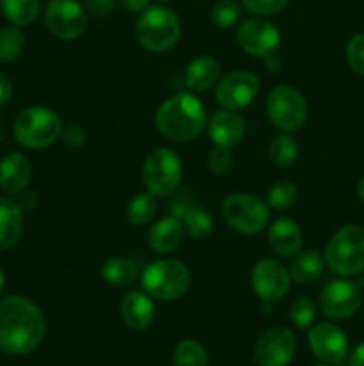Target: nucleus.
Instances as JSON below:
<instances>
[{"label":"nucleus","instance_id":"nucleus-1","mask_svg":"<svg viewBox=\"0 0 364 366\" xmlns=\"http://www.w3.org/2000/svg\"><path fill=\"white\" fill-rule=\"evenodd\" d=\"M45 332V317L32 300L20 295L0 300V350L24 356L38 349Z\"/></svg>","mask_w":364,"mask_h":366},{"label":"nucleus","instance_id":"nucleus-2","mask_svg":"<svg viewBox=\"0 0 364 366\" xmlns=\"http://www.w3.org/2000/svg\"><path fill=\"white\" fill-rule=\"evenodd\" d=\"M207 125L203 104L191 93H177L161 104L156 113V127L171 142H189Z\"/></svg>","mask_w":364,"mask_h":366},{"label":"nucleus","instance_id":"nucleus-3","mask_svg":"<svg viewBox=\"0 0 364 366\" xmlns=\"http://www.w3.org/2000/svg\"><path fill=\"white\" fill-rule=\"evenodd\" d=\"M134 34L139 45L148 52H166L173 49L181 38V21L168 7L148 6L139 13Z\"/></svg>","mask_w":364,"mask_h":366},{"label":"nucleus","instance_id":"nucleus-4","mask_svg":"<svg viewBox=\"0 0 364 366\" xmlns=\"http://www.w3.org/2000/svg\"><path fill=\"white\" fill-rule=\"evenodd\" d=\"M145 293L157 300H178L191 286V272L178 259H159L148 264L141 274Z\"/></svg>","mask_w":364,"mask_h":366},{"label":"nucleus","instance_id":"nucleus-5","mask_svg":"<svg viewBox=\"0 0 364 366\" xmlns=\"http://www.w3.org/2000/svg\"><path fill=\"white\" fill-rule=\"evenodd\" d=\"M325 263L332 272L350 277L364 272V229L345 225L325 247Z\"/></svg>","mask_w":364,"mask_h":366},{"label":"nucleus","instance_id":"nucleus-6","mask_svg":"<svg viewBox=\"0 0 364 366\" xmlns=\"http://www.w3.org/2000/svg\"><path fill=\"white\" fill-rule=\"evenodd\" d=\"M59 117L52 109L43 106H32L21 111L13 125L14 139L25 149H45L61 136Z\"/></svg>","mask_w":364,"mask_h":366},{"label":"nucleus","instance_id":"nucleus-7","mask_svg":"<svg viewBox=\"0 0 364 366\" xmlns=\"http://www.w3.org/2000/svg\"><path fill=\"white\" fill-rule=\"evenodd\" d=\"M221 217L228 227L241 234H257L270 220L266 200L250 193H231L221 202Z\"/></svg>","mask_w":364,"mask_h":366},{"label":"nucleus","instance_id":"nucleus-8","mask_svg":"<svg viewBox=\"0 0 364 366\" xmlns=\"http://www.w3.org/2000/svg\"><path fill=\"white\" fill-rule=\"evenodd\" d=\"M146 192L156 197H168L181 186L182 163L173 150L166 147L152 150L146 156L141 170Z\"/></svg>","mask_w":364,"mask_h":366},{"label":"nucleus","instance_id":"nucleus-9","mask_svg":"<svg viewBox=\"0 0 364 366\" xmlns=\"http://www.w3.org/2000/svg\"><path fill=\"white\" fill-rule=\"evenodd\" d=\"M266 114L282 132H295L305 124L307 102L293 86H277L266 97Z\"/></svg>","mask_w":364,"mask_h":366},{"label":"nucleus","instance_id":"nucleus-10","mask_svg":"<svg viewBox=\"0 0 364 366\" xmlns=\"http://www.w3.org/2000/svg\"><path fill=\"white\" fill-rule=\"evenodd\" d=\"M45 24L56 38L71 41L86 31L88 16L77 0H50L45 11Z\"/></svg>","mask_w":364,"mask_h":366},{"label":"nucleus","instance_id":"nucleus-11","mask_svg":"<svg viewBox=\"0 0 364 366\" xmlns=\"http://www.w3.org/2000/svg\"><path fill=\"white\" fill-rule=\"evenodd\" d=\"M296 352V338L291 329L275 325L264 331L253 349V360L259 366H285Z\"/></svg>","mask_w":364,"mask_h":366},{"label":"nucleus","instance_id":"nucleus-12","mask_svg":"<svg viewBox=\"0 0 364 366\" xmlns=\"http://www.w3.org/2000/svg\"><path fill=\"white\" fill-rule=\"evenodd\" d=\"M238 45L252 57H271L280 45V32L264 18H248L236 32Z\"/></svg>","mask_w":364,"mask_h":366},{"label":"nucleus","instance_id":"nucleus-13","mask_svg":"<svg viewBox=\"0 0 364 366\" xmlns=\"http://www.w3.org/2000/svg\"><path fill=\"white\" fill-rule=\"evenodd\" d=\"M363 302L360 288L346 279L330 281L320 295V307L323 315L330 320H346L359 310Z\"/></svg>","mask_w":364,"mask_h":366},{"label":"nucleus","instance_id":"nucleus-14","mask_svg":"<svg viewBox=\"0 0 364 366\" xmlns=\"http://www.w3.org/2000/svg\"><path fill=\"white\" fill-rule=\"evenodd\" d=\"M259 93V79L245 70H236L216 82V100L223 109L239 111L250 106Z\"/></svg>","mask_w":364,"mask_h":366},{"label":"nucleus","instance_id":"nucleus-15","mask_svg":"<svg viewBox=\"0 0 364 366\" xmlns=\"http://www.w3.org/2000/svg\"><path fill=\"white\" fill-rule=\"evenodd\" d=\"M291 286V275L285 267L275 259H261L252 270V288L263 302L280 300Z\"/></svg>","mask_w":364,"mask_h":366},{"label":"nucleus","instance_id":"nucleus-16","mask_svg":"<svg viewBox=\"0 0 364 366\" xmlns=\"http://www.w3.org/2000/svg\"><path fill=\"white\" fill-rule=\"evenodd\" d=\"M307 342L314 356L327 365L339 363L348 352V340L345 332L334 324L314 325L309 331Z\"/></svg>","mask_w":364,"mask_h":366},{"label":"nucleus","instance_id":"nucleus-17","mask_svg":"<svg viewBox=\"0 0 364 366\" xmlns=\"http://www.w3.org/2000/svg\"><path fill=\"white\" fill-rule=\"evenodd\" d=\"M209 138L216 147H225V149H234L245 139L246 134V122L236 111L221 109L211 117L209 124Z\"/></svg>","mask_w":364,"mask_h":366},{"label":"nucleus","instance_id":"nucleus-18","mask_svg":"<svg viewBox=\"0 0 364 366\" xmlns=\"http://www.w3.org/2000/svg\"><path fill=\"white\" fill-rule=\"evenodd\" d=\"M32 177V164L21 152H11L0 161V188L7 195H18L29 186Z\"/></svg>","mask_w":364,"mask_h":366},{"label":"nucleus","instance_id":"nucleus-19","mask_svg":"<svg viewBox=\"0 0 364 366\" xmlns=\"http://www.w3.org/2000/svg\"><path fill=\"white\" fill-rule=\"evenodd\" d=\"M120 315L125 325L134 331H145L156 318L152 297L145 292H131L121 299Z\"/></svg>","mask_w":364,"mask_h":366},{"label":"nucleus","instance_id":"nucleus-20","mask_svg":"<svg viewBox=\"0 0 364 366\" xmlns=\"http://www.w3.org/2000/svg\"><path fill=\"white\" fill-rule=\"evenodd\" d=\"M268 243L271 250L280 257H293L300 252L303 243L300 225L291 218H278L270 225Z\"/></svg>","mask_w":364,"mask_h":366},{"label":"nucleus","instance_id":"nucleus-21","mask_svg":"<svg viewBox=\"0 0 364 366\" xmlns=\"http://www.w3.org/2000/svg\"><path fill=\"white\" fill-rule=\"evenodd\" d=\"M186 229L181 218L166 217L157 222L148 232V245L157 254L175 252L184 242Z\"/></svg>","mask_w":364,"mask_h":366},{"label":"nucleus","instance_id":"nucleus-22","mask_svg":"<svg viewBox=\"0 0 364 366\" xmlns=\"http://www.w3.org/2000/svg\"><path fill=\"white\" fill-rule=\"evenodd\" d=\"M220 63L211 56H198L188 64L184 82L191 92L202 93L216 86L220 81Z\"/></svg>","mask_w":364,"mask_h":366},{"label":"nucleus","instance_id":"nucleus-23","mask_svg":"<svg viewBox=\"0 0 364 366\" xmlns=\"http://www.w3.org/2000/svg\"><path fill=\"white\" fill-rule=\"evenodd\" d=\"M24 231V214L18 204L0 197V250H7L20 239Z\"/></svg>","mask_w":364,"mask_h":366},{"label":"nucleus","instance_id":"nucleus-24","mask_svg":"<svg viewBox=\"0 0 364 366\" xmlns=\"http://www.w3.org/2000/svg\"><path fill=\"white\" fill-rule=\"evenodd\" d=\"M323 272V256L318 250H305V252H298L295 259L291 261L289 267V275L291 281L298 282V285H309L314 282Z\"/></svg>","mask_w":364,"mask_h":366},{"label":"nucleus","instance_id":"nucleus-25","mask_svg":"<svg viewBox=\"0 0 364 366\" xmlns=\"http://www.w3.org/2000/svg\"><path fill=\"white\" fill-rule=\"evenodd\" d=\"M138 264L128 257H111L102 267L103 281L111 286H116V288L131 286L138 279Z\"/></svg>","mask_w":364,"mask_h":366},{"label":"nucleus","instance_id":"nucleus-26","mask_svg":"<svg viewBox=\"0 0 364 366\" xmlns=\"http://www.w3.org/2000/svg\"><path fill=\"white\" fill-rule=\"evenodd\" d=\"M0 7L4 16L16 27L31 25L39 14V0H0Z\"/></svg>","mask_w":364,"mask_h":366},{"label":"nucleus","instance_id":"nucleus-27","mask_svg":"<svg viewBox=\"0 0 364 366\" xmlns=\"http://www.w3.org/2000/svg\"><path fill=\"white\" fill-rule=\"evenodd\" d=\"M268 156L275 167H289V164L295 163L296 156H298V143L289 132H280L271 139L270 147H268Z\"/></svg>","mask_w":364,"mask_h":366},{"label":"nucleus","instance_id":"nucleus-28","mask_svg":"<svg viewBox=\"0 0 364 366\" xmlns=\"http://www.w3.org/2000/svg\"><path fill=\"white\" fill-rule=\"evenodd\" d=\"M182 224H184L186 232L191 236L193 239H206L207 236L213 232L214 222L213 217L207 213L203 207L189 206L181 217Z\"/></svg>","mask_w":364,"mask_h":366},{"label":"nucleus","instance_id":"nucleus-29","mask_svg":"<svg viewBox=\"0 0 364 366\" xmlns=\"http://www.w3.org/2000/svg\"><path fill=\"white\" fill-rule=\"evenodd\" d=\"M157 202L156 195L150 192L138 193L127 206V220L132 225H145L156 217Z\"/></svg>","mask_w":364,"mask_h":366},{"label":"nucleus","instance_id":"nucleus-30","mask_svg":"<svg viewBox=\"0 0 364 366\" xmlns=\"http://www.w3.org/2000/svg\"><path fill=\"white\" fill-rule=\"evenodd\" d=\"M25 36L16 25H9L0 31V61L9 63L18 59L24 52Z\"/></svg>","mask_w":364,"mask_h":366},{"label":"nucleus","instance_id":"nucleus-31","mask_svg":"<svg viewBox=\"0 0 364 366\" xmlns=\"http://www.w3.org/2000/svg\"><path fill=\"white\" fill-rule=\"evenodd\" d=\"M175 366H207L209 357H207L206 349L195 340H184L177 345L173 352Z\"/></svg>","mask_w":364,"mask_h":366},{"label":"nucleus","instance_id":"nucleus-32","mask_svg":"<svg viewBox=\"0 0 364 366\" xmlns=\"http://www.w3.org/2000/svg\"><path fill=\"white\" fill-rule=\"evenodd\" d=\"M298 199V188L291 181H277L266 193V204L271 209H288Z\"/></svg>","mask_w":364,"mask_h":366},{"label":"nucleus","instance_id":"nucleus-33","mask_svg":"<svg viewBox=\"0 0 364 366\" xmlns=\"http://www.w3.org/2000/svg\"><path fill=\"white\" fill-rule=\"evenodd\" d=\"M211 21L218 29H231L241 16V7L236 0H218L211 9Z\"/></svg>","mask_w":364,"mask_h":366},{"label":"nucleus","instance_id":"nucleus-34","mask_svg":"<svg viewBox=\"0 0 364 366\" xmlns=\"http://www.w3.org/2000/svg\"><path fill=\"white\" fill-rule=\"evenodd\" d=\"M289 318H291L293 325H296L298 329L310 327V324L316 318V306L307 297H298L289 306Z\"/></svg>","mask_w":364,"mask_h":366},{"label":"nucleus","instance_id":"nucleus-35","mask_svg":"<svg viewBox=\"0 0 364 366\" xmlns=\"http://www.w3.org/2000/svg\"><path fill=\"white\" fill-rule=\"evenodd\" d=\"M207 167H209V170L214 175H227L234 168V154H232V149L214 145L209 157H207Z\"/></svg>","mask_w":364,"mask_h":366},{"label":"nucleus","instance_id":"nucleus-36","mask_svg":"<svg viewBox=\"0 0 364 366\" xmlns=\"http://www.w3.org/2000/svg\"><path fill=\"white\" fill-rule=\"evenodd\" d=\"M346 59L355 74L364 75V32L355 34L346 46Z\"/></svg>","mask_w":364,"mask_h":366},{"label":"nucleus","instance_id":"nucleus-37","mask_svg":"<svg viewBox=\"0 0 364 366\" xmlns=\"http://www.w3.org/2000/svg\"><path fill=\"white\" fill-rule=\"evenodd\" d=\"M289 0H241V6L257 16L275 14L288 6Z\"/></svg>","mask_w":364,"mask_h":366},{"label":"nucleus","instance_id":"nucleus-38","mask_svg":"<svg viewBox=\"0 0 364 366\" xmlns=\"http://www.w3.org/2000/svg\"><path fill=\"white\" fill-rule=\"evenodd\" d=\"M61 139L64 142V145L68 147H82L88 139V134H86L84 129L77 124H70L66 127L61 129Z\"/></svg>","mask_w":364,"mask_h":366},{"label":"nucleus","instance_id":"nucleus-39","mask_svg":"<svg viewBox=\"0 0 364 366\" xmlns=\"http://www.w3.org/2000/svg\"><path fill=\"white\" fill-rule=\"evenodd\" d=\"M116 0H84V7L95 16H107L114 11Z\"/></svg>","mask_w":364,"mask_h":366},{"label":"nucleus","instance_id":"nucleus-40","mask_svg":"<svg viewBox=\"0 0 364 366\" xmlns=\"http://www.w3.org/2000/svg\"><path fill=\"white\" fill-rule=\"evenodd\" d=\"M118 4L131 13H141L150 6V0H118Z\"/></svg>","mask_w":364,"mask_h":366},{"label":"nucleus","instance_id":"nucleus-41","mask_svg":"<svg viewBox=\"0 0 364 366\" xmlns=\"http://www.w3.org/2000/svg\"><path fill=\"white\" fill-rule=\"evenodd\" d=\"M11 95H13V86H11V81L6 77V75L0 74V106L9 102Z\"/></svg>","mask_w":364,"mask_h":366},{"label":"nucleus","instance_id":"nucleus-42","mask_svg":"<svg viewBox=\"0 0 364 366\" xmlns=\"http://www.w3.org/2000/svg\"><path fill=\"white\" fill-rule=\"evenodd\" d=\"M350 366H364V343L355 347L352 357H350Z\"/></svg>","mask_w":364,"mask_h":366},{"label":"nucleus","instance_id":"nucleus-43","mask_svg":"<svg viewBox=\"0 0 364 366\" xmlns=\"http://www.w3.org/2000/svg\"><path fill=\"white\" fill-rule=\"evenodd\" d=\"M357 195H359V199L364 202V177L360 179L359 184H357Z\"/></svg>","mask_w":364,"mask_h":366},{"label":"nucleus","instance_id":"nucleus-44","mask_svg":"<svg viewBox=\"0 0 364 366\" xmlns=\"http://www.w3.org/2000/svg\"><path fill=\"white\" fill-rule=\"evenodd\" d=\"M4 134H6V127H4V122L2 118H0V142L4 139Z\"/></svg>","mask_w":364,"mask_h":366},{"label":"nucleus","instance_id":"nucleus-45","mask_svg":"<svg viewBox=\"0 0 364 366\" xmlns=\"http://www.w3.org/2000/svg\"><path fill=\"white\" fill-rule=\"evenodd\" d=\"M2 286H4V272L0 268V292H2Z\"/></svg>","mask_w":364,"mask_h":366},{"label":"nucleus","instance_id":"nucleus-46","mask_svg":"<svg viewBox=\"0 0 364 366\" xmlns=\"http://www.w3.org/2000/svg\"><path fill=\"white\" fill-rule=\"evenodd\" d=\"M314 366H328L327 363H321V365H314Z\"/></svg>","mask_w":364,"mask_h":366},{"label":"nucleus","instance_id":"nucleus-47","mask_svg":"<svg viewBox=\"0 0 364 366\" xmlns=\"http://www.w3.org/2000/svg\"><path fill=\"white\" fill-rule=\"evenodd\" d=\"M161 2H168V0H161Z\"/></svg>","mask_w":364,"mask_h":366}]
</instances>
